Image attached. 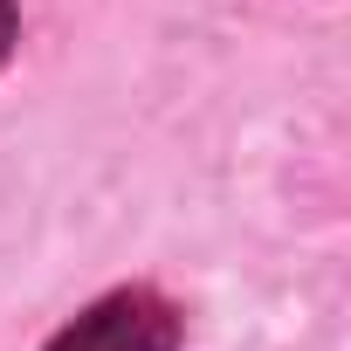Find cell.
I'll list each match as a JSON object with an SVG mask.
<instances>
[{
    "instance_id": "1",
    "label": "cell",
    "mask_w": 351,
    "mask_h": 351,
    "mask_svg": "<svg viewBox=\"0 0 351 351\" xmlns=\"http://www.w3.org/2000/svg\"><path fill=\"white\" fill-rule=\"evenodd\" d=\"M49 351H180V310L158 289H110L76 324H62Z\"/></svg>"
},
{
    "instance_id": "2",
    "label": "cell",
    "mask_w": 351,
    "mask_h": 351,
    "mask_svg": "<svg viewBox=\"0 0 351 351\" xmlns=\"http://www.w3.org/2000/svg\"><path fill=\"white\" fill-rule=\"evenodd\" d=\"M8 49H14V0H0V62H8Z\"/></svg>"
}]
</instances>
